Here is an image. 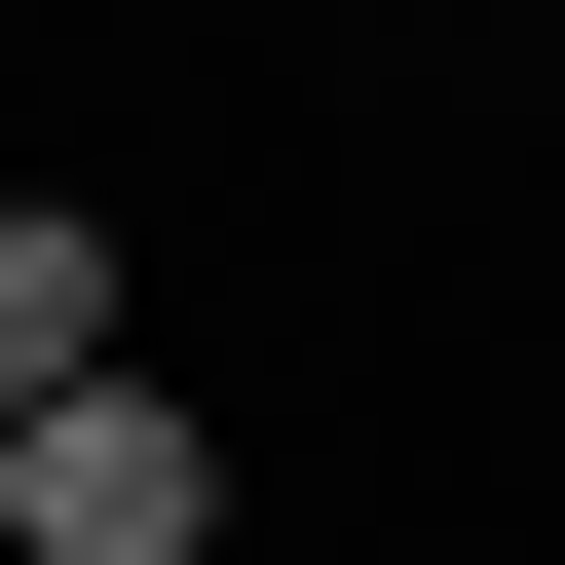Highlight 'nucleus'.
<instances>
[{"label":"nucleus","mask_w":565,"mask_h":565,"mask_svg":"<svg viewBox=\"0 0 565 565\" xmlns=\"http://www.w3.org/2000/svg\"><path fill=\"white\" fill-rule=\"evenodd\" d=\"M0 565H226V415L189 377H76L39 452H0Z\"/></svg>","instance_id":"1"},{"label":"nucleus","mask_w":565,"mask_h":565,"mask_svg":"<svg viewBox=\"0 0 565 565\" xmlns=\"http://www.w3.org/2000/svg\"><path fill=\"white\" fill-rule=\"evenodd\" d=\"M76 377H151V264H114V189H0V452Z\"/></svg>","instance_id":"2"}]
</instances>
